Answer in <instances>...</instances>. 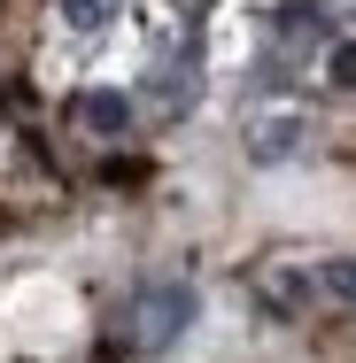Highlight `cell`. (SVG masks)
Returning a JSON list of instances; mask_svg holds the SVG:
<instances>
[{
  "label": "cell",
  "instance_id": "1",
  "mask_svg": "<svg viewBox=\"0 0 356 363\" xmlns=\"http://www.w3.org/2000/svg\"><path fill=\"white\" fill-rule=\"evenodd\" d=\"M186 325H194V286L186 279H155L124 301V340L132 348H171Z\"/></svg>",
  "mask_w": 356,
  "mask_h": 363
},
{
  "label": "cell",
  "instance_id": "2",
  "mask_svg": "<svg viewBox=\"0 0 356 363\" xmlns=\"http://www.w3.org/2000/svg\"><path fill=\"white\" fill-rule=\"evenodd\" d=\"M147 101H155L163 116H186V108L202 101V55H194V47H171V55L147 70Z\"/></svg>",
  "mask_w": 356,
  "mask_h": 363
},
{
  "label": "cell",
  "instance_id": "3",
  "mask_svg": "<svg viewBox=\"0 0 356 363\" xmlns=\"http://www.w3.org/2000/svg\"><path fill=\"white\" fill-rule=\"evenodd\" d=\"M70 124L93 132V140H124V132H132V93H109V85H101V93H77Z\"/></svg>",
  "mask_w": 356,
  "mask_h": 363
},
{
  "label": "cell",
  "instance_id": "4",
  "mask_svg": "<svg viewBox=\"0 0 356 363\" xmlns=\"http://www.w3.org/2000/svg\"><path fill=\"white\" fill-rule=\"evenodd\" d=\"M294 147H302V116H271V124L248 132V155H264V162L271 155H294Z\"/></svg>",
  "mask_w": 356,
  "mask_h": 363
},
{
  "label": "cell",
  "instance_id": "5",
  "mask_svg": "<svg viewBox=\"0 0 356 363\" xmlns=\"http://www.w3.org/2000/svg\"><path fill=\"white\" fill-rule=\"evenodd\" d=\"M271 31H279L286 47H310V39L325 31V8H318V0H294V8H279V23H271Z\"/></svg>",
  "mask_w": 356,
  "mask_h": 363
},
{
  "label": "cell",
  "instance_id": "6",
  "mask_svg": "<svg viewBox=\"0 0 356 363\" xmlns=\"http://www.w3.org/2000/svg\"><path fill=\"white\" fill-rule=\"evenodd\" d=\"M117 8H124V0H63V23H70V31H109Z\"/></svg>",
  "mask_w": 356,
  "mask_h": 363
},
{
  "label": "cell",
  "instance_id": "7",
  "mask_svg": "<svg viewBox=\"0 0 356 363\" xmlns=\"http://www.w3.org/2000/svg\"><path fill=\"white\" fill-rule=\"evenodd\" d=\"M318 294H333V301H349V309H356V255L318 263Z\"/></svg>",
  "mask_w": 356,
  "mask_h": 363
},
{
  "label": "cell",
  "instance_id": "8",
  "mask_svg": "<svg viewBox=\"0 0 356 363\" xmlns=\"http://www.w3.org/2000/svg\"><path fill=\"white\" fill-rule=\"evenodd\" d=\"M333 85H356V39L333 47Z\"/></svg>",
  "mask_w": 356,
  "mask_h": 363
}]
</instances>
